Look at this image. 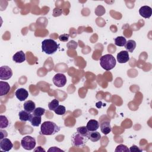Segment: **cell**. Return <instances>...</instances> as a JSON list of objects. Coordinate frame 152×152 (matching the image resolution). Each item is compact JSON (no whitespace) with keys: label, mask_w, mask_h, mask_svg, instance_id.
Wrapping results in <instances>:
<instances>
[{"label":"cell","mask_w":152,"mask_h":152,"mask_svg":"<svg viewBox=\"0 0 152 152\" xmlns=\"http://www.w3.org/2000/svg\"><path fill=\"white\" fill-rule=\"evenodd\" d=\"M60 127L52 121H45L40 126V134L43 135H52L58 132Z\"/></svg>","instance_id":"6da1fadb"},{"label":"cell","mask_w":152,"mask_h":152,"mask_svg":"<svg viewBox=\"0 0 152 152\" xmlns=\"http://www.w3.org/2000/svg\"><path fill=\"white\" fill-rule=\"evenodd\" d=\"M116 64V59L111 54H106L100 58V64L106 71H109L113 69L115 66Z\"/></svg>","instance_id":"7a4b0ae2"},{"label":"cell","mask_w":152,"mask_h":152,"mask_svg":"<svg viewBox=\"0 0 152 152\" xmlns=\"http://www.w3.org/2000/svg\"><path fill=\"white\" fill-rule=\"evenodd\" d=\"M59 45L51 39H45L42 42V49L43 52L48 55L54 53L58 49Z\"/></svg>","instance_id":"3957f363"},{"label":"cell","mask_w":152,"mask_h":152,"mask_svg":"<svg viewBox=\"0 0 152 152\" xmlns=\"http://www.w3.org/2000/svg\"><path fill=\"white\" fill-rule=\"evenodd\" d=\"M71 143L72 145L76 147H83L88 140V138L81 135L79 133L75 132L71 136Z\"/></svg>","instance_id":"277c9868"},{"label":"cell","mask_w":152,"mask_h":152,"mask_svg":"<svg viewBox=\"0 0 152 152\" xmlns=\"http://www.w3.org/2000/svg\"><path fill=\"white\" fill-rule=\"evenodd\" d=\"M36 140L34 138L27 135L23 138L21 141V145L26 150H31L36 146Z\"/></svg>","instance_id":"5b68a950"},{"label":"cell","mask_w":152,"mask_h":152,"mask_svg":"<svg viewBox=\"0 0 152 152\" xmlns=\"http://www.w3.org/2000/svg\"><path fill=\"white\" fill-rule=\"evenodd\" d=\"M53 83L58 87H62L66 83V76L62 73H57L53 77Z\"/></svg>","instance_id":"8992f818"},{"label":"cell","mask_w":152,"mask_h":152,"mask_svg":"<svg viewBox=\"0 0 152 152\" xmlns=\"http://www.w3.org/2000/svg\"><path fill=\"white\" fill-rule=\"evenodd\" d=\"M12 75V69L8 66H2L0 68V79L7 80L11 78Z\"/></svg>","instance_id":"52a82bcc"},{"label":"cell","mask_w":152,"mask_h":152,"mask_svg":"<svg viewBox=\"0 0 152 152\" xmlns=\"http://www.w3.org/2000/svg\"><path fill=\"white\" fill-rule=\"evenodd\" d=\"M13 147V144L8 138H4L0 141V148L4 151H9Z\"/></svg>","instance_id":"ba28073f"},{"label":"cell","mask_w":152,"mask_h":152,"mask_svg":"<svg viewBox=\"0 0 152 152\" xmlns=\"http://www.w3.org/2000/svg\"><path fill=\"white\" fill-rule=\"evenodd\" d=\"M15 96L20 101L23 102L25 100L28 96V93L27 90H26L24 88H18L15 91Z\"/></svg>","instance_id":"9c48e42d"},{"label":"cell","mask_w":152,"mask_h":152,"mask_svg":"<svg viewBox=\"0 0 152 152\" xmlns=\"http://www.w3.org/2000/svg\"><path fill=\"white\" fill-rule=\"evenodd\" d=\"M139 13L141 17L145 18H149L152 14L151 8L147 5L142 6L140 8Z\"/></svg>","instance_id":"30bf717a"},{"label":"cell","mask_w":152,"mask_h":152,"mask_svg":"<svg viewBox=\"0 0 152 152\" xmlns=\"http://www.w3.org/2000/svg\"><path fill=\"white\" fill-rule=\"evenodd\" d=\"M117 60L120 64H124L129 60L128 52L126 50H122L117 54Z\"/></svg>","instance_id":"8fae6325"},{"label":"cell","mask_w":152,"mask_h":152,"mask_svg":"<svg viewBox=\"0 0 152 152\" xmlns=\"http://www.w3.org/2000/svg\"><path fill=\"white\" fill-rule=\"evenodd\" d=\"M26 54L22 50L16 52L12 56V60L15 63L21 64L26 61Z\"/></svg>","instance_id":"7c38bea8"},{"label":"cell","mask_w":152,"mask_h":152,"mask_svg":"<svg viewBox=\"0 0 152 152\" xmlns=\"http://www.w3.org/2000/svg\"><path fill=\"white\" fill-rule=\"evenodd\" d=\"M10 86L7 82L0 81V96H2L7 94L10 90Z\"/></svg>","instance_id":"4fadbf2b"},{"label":"cell","mask_w":152,"mask_h":152,"mask_svg":"<svg viewBox=\"0 0 152 152\" xmlns=\"http://www.w3.org/2000/svg\"><path fill=\"white\" fill-rule=\"evenodd\" d=\"M100 130L104 135H107L112 131V127L109 121H103L100 124Z\"/></svg>","instance_id":"5bb4252c"},{"label":"cell","mask_w":152,"mask_h":152,"mask_svg":"<svg viewBox=\"0 0 152 152\" xmlns=\"http://www.w3.org/2000/svg\"><path fill=\"white\" fill-rule=\"evenodd\" d=\"M86 127L89 131H95L99 128V123L97 120L90 119L87 122Z\"/></svg>","instance_id":"9a60e30c"},{"label":"cell","mask_w":152,"mask_h":152,"mask_svg":"<svg viewBox=\"0 0 152 152\" xmlns=\"http://www.w3.org/2000/svg\"><path fill=\"white\" fill-rule=\"evenodd\" d=\"M23 107L25 110L28 112L32 113L36 108V104L34 102L31 100H27L24 103Z\"/></svg>","instance_id":"2e32d148"},{"label":"cell","mask_w":152,"mask_h":152,"mask_svg":"<svg viewBox=\"0 0 152 152\" xmlns=\"http://www.w3.org/2000/svg\"><path fill=\"white\" fill-rule=\"evenodd\" d=\"M31 115H32V114H31V113L28 112L25 110H21L18 113L19 119H20V121H23V122H26L28 121H29L31 118Z\"/></svg>","instance_id":"e0dca14e"},{"label":"cell","mask_w":152,"mask_h":152,"mask_svg":"<svg viewBox=\"0 0 152 152\" xmlns=\"http://www.w3.org/2000/svg\"><path fill=\"white\" fill-rule=\"evenodd\" d=\"M88 140H90L92 142H97L101 138V135L100 134L95 131H90V133L88 134Z\"/></svg>","instance_id":"ac0fdd59"},{"label":"cell","mask_w":152,"mask_h":152,"mask_svg":"<svg viewBox=\"0 0 152 152\" xmlns=\"http://www.w3.org/2000/svg\"><path fill=\"white\" fill-rule=\"evenodd\" d=\"M124 46L126 51L132 52L136 48V42L134 40H129L126 41V43Z\"/></svg>","instance_id":"d6986e66"},{"label":"cell","mask_w":152,"mask_h":152,"mask_svg":"<svg viewBox=\"0 0 152 152\" xmlns=\"http://www.w3.org/2000/svg\"><path fill=\"white\" fill-rule=\"evenodd\" d=\"M31 124L32 126H39L40 124H41L42 122V118L41 116H38L36 115H33L32 114L31 118L29 121Z\"/></svg>","instance_id":"ffe728a7"},{"label":"cell","mask_w":152,"mask_h":152,"mask_svg":"<svg viewBox=\"0 0 152 152\" xmlns=\"http://www.w3.org/2000/svg\"><path fill=\"white\" fill-rule=\"evenodd\" d=\"M115 44L118 46H124L126 43V38L123 36H118L115 39Z\"/></svg>","instance_id":"44dd1931"},{"label":"cell","mask_w":152,"mask_h":152,"mask_svg":"<svg viewBox=\"0 0 152 152\" xmlns=\"http://www.w3.org/2000/svg\"><path fill=\"white\" fill-rule=\"evenodd\" d=\"M77 132L81 134V135H83L84 137H88V134L90 133V131L88 130L86 126H82L77 128Z\"/></svg>","instance_id":"7402d4cb"},{"label":"cell","mask_w":152,"mask_h":152,"mask_svg":"<svg viewBox=\"0 0 152 152\" xmlns=\"http://www.w3.org/2000/svg\"><path fill=\"white\" fill-rule=\"evenodd\" d=\"M9 122L7 118L4 115L0 116V128H5L8 126Z\"/></svg>","instance_id":"603a6c76"},{"label":"cell","mask_w":152,"mask_h":152,"mask_svg":"<svg viewBox=\"0 0 152 152\" xmlns=\"http://www.w3.org/2000/svg\"><path fill=\"white\" fill-rule=\"evenodd\" d=\"M59 102L57 99H54L50 102L49 103L48 107L50 110L53 111L59 105Z\"/></svg>","instance_id":"cb8c5ba5"},{"label":"cell","mask_w":152,"mask_h":152,"mask_svg":"<svg viewBox=\"0 0 152 152\" xmlns=\"http://www.w3.org/2000/svg\"><path fill=\"white\" fill-rule=\"evenodd\" d=\"M33 115H36V116H42V115H43L45 113V109L44 108L40 107H38L35 108V109L34 110V111L32 112Z\"/></svg>","instance_id":"d4e9b609"},{"label":"cell","mask_w":152,"mask_h":152,"mask_svg":"<svg viewBox=\"0 0 152 152\" xmlns=\"http://www.w3.org/2000/svg\"><path fill=\"white\" fill-rule=\"evenodd\" d=\"M55 113L58 115H63L65 114L66 109L64 106L62 105H59L54 110Z\"/></svg>","instance_id":"484cf974"},{"label":"cell","mask_w":152,"mask_h":152,"mask_svg":"<svg viewBox=\"0 0 152 152\" xmlns=\"http://www.w3.org/2000/svg\"><path fill=\"white\" fill-rule=\"evenodd\" d=\"M115 152H119V151H121V152H124V151H125V152H128L129 151V148L125 145H124V144H119V145H118L115 149Z\"/></svg>","instance_id":"4316f807"},{"label":"cell","mask_w":152,"mask_h":152,"mask_svg":"<svg viewBox=\"0 0 152 152\" xmlns=\"http://www.w3.org/2000/svg\"><path fill=\"white\" fill-rule=\"evenodd\" d=\"M69 35L68 34H62L59 36V40L61 42H67L68 40Z\"/></svg>","instance_id":"83f0119b"},{"label":"cell","mask_w":152,"mask_h":152,"mask_svg":"<svg viewBox=\"0 0 152 152\" xmlns=\"http://www.w3.org/2000/svg\"><path fill=\"white\" fill-rule=\"evenodd\" d=\"M129 150V151L131 152H141L142 151V150L140 149L138 146L135 145H132Z\"/></svg>","instance_id":"f1b7e54d"},{"label":"cell","mask_w":152,"mask_h":152,"mask_svg":"<svg viewBox=\"0 0 152 152\" xmlns=\"http://www.w3.org/2000/svg\"><path fill=\"white\" fill-rule=\"evenodd\" d=\"M0 135H1V137L0 139H3L4 138H6L8 135L7 132L5 130H3L2 129H0Z\"/></svg>","instance_id":"f546056e"},{"label":"cell","mask_w":152,"mask_h":152,"mask_svg":"<svg viewBox=\"0 0 152 152\" xmlns=\"http://www.w3.org/2000/svg\"><path fill=\"white\" fill-rule=\"evenodd\" d=\"M64 151V150L59 148H57L56 147H52L51 148H50L49 150H48V151Z\"/></svg>","instance_id":"4dcf8cb0"},{"label":"cell","mask_w":152,"mask_h":152,"mask_svg":"<svg viewBox=\"0 0 152 152\" xmlns=\"http://www.w3.org/2000/svg\"><path fill=\"white\" fill-rule=\"evenodd\" d=\"M45 151V150L40 146H39L37 147L36 148H35L34 150V151Z\"/></svg>","instance_id":"1f68e13d"}]
</instances>
